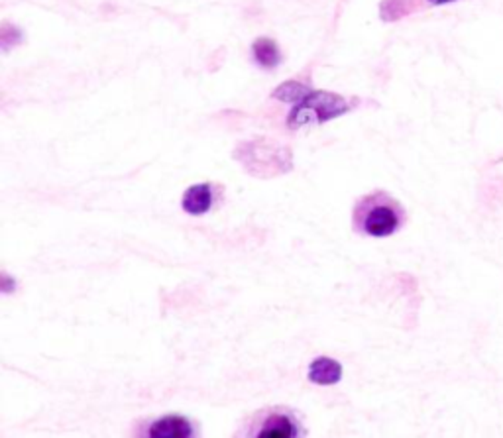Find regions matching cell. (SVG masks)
<instances>
[{
	"instance_id": "cell-7",
	"label": "cell",
	"mask_w": 503,
	"mask_h": 438,
	"mask_svg": "<svg viewBox=\"0 0 503 438\" xmlns=\"http://www.w3.org/2000/svg\"><path fill=\"white\" fill-rule=\"evenodd\" d=\"M252 59L257 68L274 71L283 61L281 47L278 46L276 40H272V37H257V40L252 44Z\"/></svg>"
},
{
	"instance_id": "cell-2",
	"label": "cell",
	"mask_w": 503,
	"mask_h": 438,
	"mask_svg": "<svg viewBox=\"0 0 503 438\" xmlns=\"http://www.w3.org/2000/svg\"><path fill=\"white\" fill-rule=\"evenodd\" d=\"M307 424L299 409L269 405L254 411L240 422L232 438H305Z\"/></svg>"
},
{
	"instance_id": "cell-1",
	"label": "cell",
	"mask_w": 503,
	"mask_h": 438,
	"mask_svg": "<svg viewBox=\"0 0 503 438\" xmlns=\"http://www.w3.org/2000/svg\"><path fill=\"white\" fill-rule=\"evenodd\" d=\"M409 221L405 207L392 193L376 189L356 199L352 207V230L368 238H390Z\"/></svg>"
},
{
	"instance_id": "cell-5",
	"label": "cell",
	"mask_w": 503,
	"mask_h": 438,
	"mask_svg": "<svg viewBox=\"0 0 503 438\" xmlns=\"http://www.w3.org/2000/svg\"><path fill=\"white\" fill-rule=\"evenodd\" d=\"M225 193L226 189L223 183L206 182V183L191 185L182 197V209L191 216L209 214L223 207Z\"/></svg>"
},
{
	"instance_id": "cell-3",
	"label": "cell",
	"mask_w": 503,
	"mask_h": 438,
	"mask_svg": "<svg viewBox=\"0 0 503 438\" xmlns=\"http://www.w3.org/2000/svg\"><path fill=\"white\" fill-rule=\"evenodd\" d=\"M358 105V99H346L337 93L311 91L307 93L288 116V126L291 130H299L305 126L322 124L337 119L341 114L351 112Z\"/></svg>"
},
{
	"instance_id": "cell-8",
	"label": "cell",
	"mask_w": 503,
	"mask_h": 438,
	"mask_svg": "<svg viewBox=\"0 0 503 438\" xmlns=\"http://www.w3.org/2000/svg\"><path fill=\"white\" fill-rule=\"evenodd\" d=\"M342 378V368L339 362L330 358H317L315 362L309 366V380L319 385H332L339 383Z\"/></svg>"
},
{
	"instance_id": "cell-4",
	"label": "cell",
	"mask_w": 503,
	"mask_h": 438,
	"mask_svg": "<svg viewBox=\"0 0 503 438\" xmlns=\"http://www.w3.org/2000/svg\"><path fill=\"white\" fill-rule=\"evenodd\" d=\"M132 438H201V429L197 421L187 415L167 413L138 419L132 427Z\"/></svg>"
},
{
	"instance_id": "cell-6",
	"label": "cell",
	"mask_w": 503,
	"mask_h": 438,
	"mask_svg": "<svg viewBox=\"0 0 503 438\" xmlns=\"http://www.w3.org/2000/svg\"><path fill=\"white\" fill-rule=\"evenodd\" d=\"M455 3H458V0H383L380 5V16L383 22H397L411 15H417V12Z\"/></svg>"
}]
</instances>
